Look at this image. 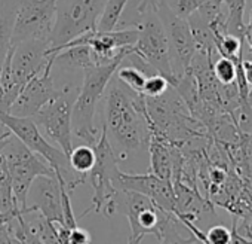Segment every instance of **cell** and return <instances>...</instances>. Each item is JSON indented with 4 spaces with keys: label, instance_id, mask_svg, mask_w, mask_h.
<instances>
[{
    "label": "cell",
    "instance_id": "26",
    "mask_svg": "<svg viewBox=\"0 0 252 244\" xmlns=\"http://www.w3.org/2000/svg\"><path fill=\"white\" fill-rule=\"evenodd\" d=\"M169 86H171V83L168 82L166 78H163L159 73H155V75H150L146 78L143 94L146 97H158V95H162Z\"/></svg>",
    "mask_w": 252,
    "mask_h": 244
},
{
    "label": "cell",
    "instance_id": "31",
    "mask_svg": "<svg viewBox=\"0 0 252 244\" xmlns=\"http://www.w3.org/2000/svg\"><path fill=\"white\" fill-rule=\"evenodd\" d=\"M248 104L252 107V86H249V92H248Z\"/></svg>",
    "mask_w": 252,
    "mask_h": 244
},
{
    "label": "cell",
    "instance_id": "24",
    "mask_svg": "<svg viewBox=\"0 0 252 244\" xmlns=\"http://www.w3.org/2000/svg\"><path fill=\"white\" fill-rule=\"evenodd\" d=\"M180 220L175 214L169 217V220L165 223L162 235L159 238V244H202L193 234L190 237H183L178 231Z\"/></svg>",
    "mask_w": 252,
    "mask_h": 244
},
{
    "label": "cell",
    "instance_id": "1",
    "mask_svg": "<svg viewBox=\"0 0 252 244\" xmlns=\"http://www.w3.org/2000/svg\"><path fill=\"white\" fill-rule=\"evenodd\" d=\"M104 127L114 143L122 149V158L149 146L150 125L144 94L134 92L113 76L104 91Z\"/></svg>",
    "mask_w": 252,
    "mask_h": 244
},
{
    "label": "cell",
    "instance_id": "33",
    "mask_svg": "<svg viewBox=\"0 0 252 244\" xmlns=\"http://www.w3.org/2000/svg\"><path fill=\"white\" fill-rule=\"evenodd\" d=\"M128 244H137V243H132V241H128Z\"/></svg>",
    "mask_w": 252,
    "mask_h": 244
},
{
    "label": "cell",
    "instance_id": "27",
    "mask_svg": "<svg viewBox=\"0 0 252 244\" xmlns=\"http://www.w3.org/2000/svg\"><path fill=\"white\" fill-rule=\"evenodd\" d=\"M92 238H91V234L80 228V226H76L73 229H70V235H68V244H91Z\"/></svg>",
    "mask_w": 252,
    "mask_h": 244
},
{
    "label": "cell",
    "instance_id": "11",
    "mask_svg": "<svg viewBox=\"0 0 252 244\" xmlns=\"http://www.w3.org/2000/svg\"><path fill=\"white\" fill-rule=\"evenodd\" d=\"M158 15L165 27V33L168 38L172 70L175 76L180 78L189 70L191 60L197 51L196 41L191 35L189 21L177 17L163 0L158 2Z\"/></svg>",
    "mask_w": 252,
    "mask_h": 244
},
{
    "label": "cell",
    "instance_id": "7",
    "mask_svg": "<svg viewBox=\"0 0 252 244\" xmlns=\"http://www.w3.org/2000/svg\"><path fill=\"white\" fill-rule=\"evenodd\" d=\"M132 27L138 29V39L132 46V52L144 60L156 73L166 78L171 86H175L178 78L172 70L169 43L158 9H150L138 15Z\"/></svg>",
    "mask_w": 252,
    "mask_h": 244
},
{
    "label": "cell",
    "instance_id": "6",
    "mask_svg": "<svg viewBox=\"0 0 252 244\" xmlns=\"http://www.w3.org/2000/svg\"><path fill=\"white\" fill-rule=\"evenodd\" d=\"M104 5L105 0H57L49 51L55 52L76 38L96 30Z\"/></svg>",
    "mask_w": 252,
    "mask_h": 244
},
{
    "label": "cell",
    "instance_id": "14",
    "mask_svg": "<svg viewBox=\"0 0 252 244\" xmlns=\"http://www.w3.org/2000/svg\"><path fill=\"white\" fill-rule=\"evenodd\" d=\"M119 191H134L149 197L159 208L174 213L175 211V192L171 180L158 177L153 173L147 174H128L120 171L117 180Z\"/></svg>",
    "mask_w": 252,
    "mask_h": 244
},
{
    "label": "cell",
    "instance_id": "8",
    "mask_svg": "<svg viewBox=\"0 0 252 244\" xmlns=\"http://www.w3.org/2000/svg\"><path fill=\"white\" fill-rule=\"evenodd\" d=\"M79 89V83L65 82L63 86L58 88L57 95L33 116L36 125L42 128V131L49 140L55 142L60 146V149L67 155V158L73 151L71 113Z\"/></svg>",
    "mask_w": 252,
    "mask_h": 244
},
{
    "label": "cell",
    "instance_id": "21",
    "mask_svg": "<svg viewBox=\"0 0 252 244\" xmlns=\"http://www.w3.org/2000/svg\"><path fill=\"white\" fill-rule=\"evenodd\" d=\"M114 76L125 85L128 86L129 89H132L134 92H138V94H143V88H144V83H146V73L138 69L137 66L134 64H129V66H119L114 72Z\"/></svg>",
    "mask_w": 252,
    "mask_h": 244
},
{
    "label": "cell",
    "instance_id": "16",
    "mask_svg": "<svg viewBox=\"0 0 252 244\" xmlns=\"http://www.w3.org/2000/svg\"><path fill=\"white\" fill-rule=\"evenodd\" d=\"M96 66L92 58V52L86 45L64 46L55 52L52 69H60L67 73H82Z\"/></svg>",
    "mask_w": 252,
    "mask_h": 244
},
{
    "label": "cell",
    "instance_id": "3",
    "mask_svg": "<svg viewBox=\"0 0 252 244\" xmlns=\"http://www.w3.org/2000/svg\"><path fill=\"white\" fill-rule=\"evenodd\" d=\"M0 121L9 128L12 136H15L32 152L37 154L49 164L58 180L64 183L68 194L73 192L79 185L86 182L85 174H77L71 170L67 155L60 148L52 146L46 140L33 118H21L6 112H0Z\"/></svg>",
    "mask_w": 252,
    "mask_h": 244
},
{
    "label": "cell",
    "instance_id": "17",
    "mask_svg": "<svg viewBox=\"0 0 252 244\" xmlns=\"http://www.w3.org/2000/svg\"><path fill=\"white\" fill-rule=\"evenodd\" d=\"M18 0H0V73L12 46V29Z\"/></svg>",
    "mask_w": 252,
    "mask_h": 244
},
{
    "label": "cell",
    "instance_id": "19",
    "mask_svg": "<svg viewBox=\"0 0 252 244\" xmlns=\"http://www.w3.org/2000/svg\"><path fill=\"white\" fill-rule=\"evenodd\" d=\"M129 0H105L104 9L96 24L98 32H111L119 26L125 8L128 6Z\"/></svg>",
    "mask_w": 252,
    "mask_h": 244
},
{
    "label": "cell",
    "instance_id": "12",
    "mask_svg": "<svg viewBox=\"0 0 252 244\" xmlns=\"http://www.w3.org/2000/svg\"><path fill=\"white\" fill-rule=\"evenodd\" d=\"M54 58L55 52H52V57L46 67L21 88L17 100L11 106V115L21 118H33L45 104H48L57 95L58 86L55 85V79L52 75Z\"/></svg>",
    "mask_w": 252,
    "mask_h": 244
},
{
    "label": "cell",
    "instance_id": "29",
    "mask_svg": "<svg viewBox=\"0 0 252 244\" xmlns=\"http://www.w3.org/2000/svg\"><path fill=\"white\" fill-rule=\"evenodd\" d=\"M245 39L248 41V43L251 46V52H252V11L249 15V23L245 24Z\"/></svg>",
    "mask_w": 252,
    "mask_h": 244
},
{
    "label": "cell",
    "instance_id": "13",
    "mask_svg": "<svg viewBox=\"0 0 252 244\" xmlns=\"http://www.w3.org/2000/svg\"><path fill=\"white\" fill-rule=\"evenodd\" d=\"M46 41H23L11 46V72L15 82L23 88L32 78L39 75L49 63L52 52Z\"/></svg>",
    "mask_w": 252,
    "mask_h": 244
},
{
    "label": "cell",
    "instance_id": "32",
    "mask_svg": "<svg viewBox=\"0 0 252 244\" xmlns=\"http://www.w3.org/2000/svg\"><path fill=\"white\" fill-rule=\"evenodd\" d=\"M8 139H9V137H8ZM8 139H0V149L3 148V145H5V142H6Z\"/></svg>",
    "mask_w": 252,
    "mask_h": 244
},
{
    "label": "cell",
    "instance_id": "4",
    "mask_svg": "<svg viewBox=\"0 0 252 244\" xmlns=\"http://www.w3.org/2000/svg\"><path fill=\"white\" fill-rule=\"evenodd\" d=\"M95 151V164L92 170L88 173L86 180L91 183L94 189L92 195V205L83 211L80 216H76L77 219L85 217L88 213L95 211V213H104V216H111L116 213L119 204H117V180L120 170L117 167L119 158L114 152V148L110 143L108 134L105 127L102 125L99 139L94 146Z\"/></svg>",
    "mask_w": 252,
    "mask_h": 244
},
{
    "label": "cell",
    "instance_id": "18",
    "mask_svg": "<svg viewBox=\"0 0 252 244\" xmlns=\"http://www.w3.org/2000/svg\"><path fill=\"white\" fill-rule=\"evenodd\" d=\"M18 211L21 210L18 208V204L14 195V189H12V183H11V177H9L5 160L2 154H0V213H18Z\"/></svg>",
    "mask_w": 252,
    "mask_h": 244
},
{
    "label": "cell",
    "instance_id": "28",
    "mask_svg": "<svg viewBox=\"0 0 252 244\" xmlns=\"http://www.w3.org/2000/svg\"><path fill=\"white\" fill-rule=\"evenodd\" d=\"M243 73L249 86H252V61L243 60Z\"/></svg>",
    "mask_w": 252,
    "mask_h": 244
},
{
    "label": "cell",
    "instance_id": "9",
    "mask_svg": "<svg viewBox=\"0 0 252 244\" xmlns=\"http://www.w3.org/2000/svg\"><path fill=\"white\" fill-rule=\"evenodd\" d=\"M57 0H18L12 45L23 41H46L51 43V33L55 23Z\"/></svg>",
    "mask_w": 252,
    "mask_h": 244
},
{
    "label": "cell",
    "instance_id": "10",
    "mask_svg": "<svg viewBox=\"0 0 252 244\" xmlns=\"http://www.w3.org/2000/svg\"><path fill=\"white\" fill-rule=\"evenodd\" d=\"M122 195L125 197V214L131 226L129 241L140 244L143 237L149 234L159 240L165 223L174 213L159 208L149 197L143 194L134 191H122Z\"/></svg>",
    "mask_w": 252,
    "mask_h": 244
},
{
    "label": "cell",
    "instance_id": "25",
    "mask_svg": "<svg viewBox=\"0 0 252 244\" xmlns=\"http://www.w3.org/2000/svg\"><path fill=\"white\" fill-rule=\"evenodd\" d=\"M212 70L220 83L227 85L236 81V64L228 58L220 57V60L215 64H212Z\"/></svg>",
    "mask_w": 252,
    "mask_h": 244
},
{
    "label": "cell",
    "instance_id": "2",
    "mask_svg": "<svg viewBox=\"0 0 252 244\" xmlns=\"http://www.w3.org/2000/svg\"><path fill=\"white\" fill-rule=\"evenodd\" d=\"M122 63L123 60H116L107 64H96L83 72L80 89L73 104L71 128L74 136L85 140L86 145L92 148L98 142L101 133V130L95 125L96 106L104 95L110 79L114 76L116 69Z\"/></svg>",
    "mask_w": 252,
    "mask_h": 244
},
{
    "label": "cell",
    "instance_id": "15",
    "mask_svg": "<svg viewBox=\"0 0 252 244\" xmlns=\"http://www.w3.org/2000/svg\"><path fill=\"white\" fill-rule=\"evenodd\" d=\"M29 198L32 200V208L39 211L45 219L64 225V214L61 205V182L57 176H39L30 186ZM27 198V203H29Z\"/></svg>",
    "mask_w": 252,
    "mask_h": 244
},
{
    "label": "cell",
    "instance_id": "22",
    "mask_svg": "<svg viewBox=\"0 0 252 244\" xmlns=\"http://www.w3.org/2000/svg\"><path fill=\"white\" fill-rule=\"evenodd\" d=\"M243 42L242 39L233 36V35H215V49L217 52L228 58L231 61H236L239 58H243Z\"/></svg>",
    "mask_w": 252,
    "mask_h": 244
},
{
    "label": "cell",
    "instance_id": "30",
    "mask_svg": "<svg viewBox=\"0 0 252 244\" xmlns=\"http://www.w3.org/2000/svg\"><path fill=\"white\" fill-rule=\"evenodd\" d=\"M11 136H12V133L9 131V128L3 124L2 121H0V139H8Z\"/></svg>",
    "mask_w": 252,
    "mask_h": 244
},
{
    "label": "cell",
    "instance_id": "20",
    "mask_svg": "<svg viewBox=\"0 0 252 244\" xmlns=\"http://www.w3.org/2000/svg\"><path fill=\"white\" fill-rule=\"evenodd\" d=\"M68 163L74 173L88 176V173L92 170V167L95 164L94 148L89 145H82V146L73 148L71 154L68 155Z\"/></svg>",
    "mask_w": 252,
    "mask_h": 244
},
{
    "label": "cell",
    "instance_id": "23",
    "mask_svg": "<svg viewBox=\"0 0 252 244\" xmlns=\"http://www.w3.org/2000/svg\"><path fill=\"white\" fill-rule=\"evenodd\" d=\"M30 231L39 237V240L43 244H60L58 240V231H57V225L48 219H45L42 214H39L37 217H34L33 220L27 222Z\"/></svg>",
    "mask_w": 252,
    "mask_h": 244
},
{
    "label": "cell",
    "instance_id": "5",
    "mask_svg": "<svg viewBox=\"0 0 252 244\" xmlns=\"http://www.w3.org/2000/svg\"><path fill=\"white\" fill-rule=\"evenodd\" d=\"M0 154L5 160L18 208L24 214L34 213V210L27 205L30 186L39 176H55L54 170L45 160L32 152L15 136H11L5 142L3 148L0 149Z\"/></svg>",
    "mask_w": 252,
    "mask_h": 244
}]
</instances>
